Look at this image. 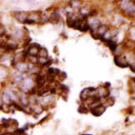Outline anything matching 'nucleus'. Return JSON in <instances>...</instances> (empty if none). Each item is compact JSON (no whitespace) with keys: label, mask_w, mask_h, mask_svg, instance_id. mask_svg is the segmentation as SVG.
<instances>
[{"label":"nucleus","mask_w":135,"mask_h":135,"mask_svg":"<svg viewBox=\"0 0 135 135\" xmlns=\"http://www.w3.org/2000/svg\"><path fill=\"white\" fill-rule=\"evenodd\" d=\"M38 48L36 47V46H33L30 49V54H32V55H37V54H38Z\"/></svg>","instance_id":"nucleus-2"},{"label":"nucleus","mask_w":135,"mask_h":135,"mask_svg":"<svg viewBox=\"0 0 135 135\" xmlns=\"http://www.w3.org/2000/svg\"><path fill=\"white\" fill-rule=\"evenodd\" d=\"M115 63H117V65H118V66H120V67H122V68H126V67H128V64H127V63L123 60H122L121 59V58H118V57H116L115 58Z\"/></svg>","instance_id":"nucleus-1"},{"label":"nucleus","mask_w":135,"mask_h":135,"mask_svg":"<svg viewBox=\"0 0 135 135\" xmlns=\"http://www.w3.org/2000/svg\"><path fill=\"white\" fill-rule=\"evenodd\" d=\"M4 33H5V29H4L3 26H2V25H0V37L1 36H3Z\"/></svg>","instance_id":"nucleus-3"}]
</instances>
